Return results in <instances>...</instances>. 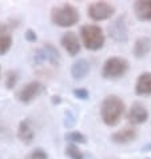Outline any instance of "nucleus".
Returning a JSON list of instances; mask_svg holds the SVG:
<instances>
[{
	"label": "nucleus",
	"instance_id": "obj_1",
	"mask_svg": "<svg viewBox=\"0 0 151 159\" xmlns=\"http://www.w3.org/2000/svg\"><path fill=\"white\" fill-rule=\"evenodd\" d=\"M124 102L117 95H108L103 99L100 104V118L104 125L110 127L117 126L121 122V118L124 114Z\"/></svg>",
	"mask_w": 151,
	"mask_h": 159
},
{
	"label": "nucleus",
	"instance_id": "obj_2",
	"mask_svg": "<svg viewBox=\"0 0 151 159\" xmlns=\"http://www.w3.org/2000/svg\"><path fill=\"white\" fill-rule=\"evenodd\" d=\"M80 19V14L72 4L63 3L59 6L52 7L51 10V20L57 27H72Z\"/></svg>",
	"mask_w": 151,
	"mask_h": 159
},
{
	"label": "nucleus",
	"instance_id": "obj_3",
	"mask_svg": "<svg viewBox=\"0 0 151 159\" xmlns=\"http://www.w3.org/2000/svg\"><path fill=\"white\" fill-rule=\"evenodd\" d=\"M80 38L84 47L90 51H98L104 46L106 36L99 25L84 24L80 27Z\"/></svg>",
	"mask_w": 151,
	"mask_h": 159
},
{
	"label": "nucleus",
	"instance_id": "obj_4",
	"mask_svg": "<svg viewBox=\"0 0 151 159\" xmlns=\"http://www.w3.org/2000/svg\"><path fill=\"white\" fill-rule=\"evenodd\" d=\"M60 61H62V58H60L59 51L51 43H44L34 54V63L36 66L50 63L52 67H59Z\"/></svg>",
	"mask_w": 151,
	"mask_h": 159
},
{
	"label": "nucleus",
	"instance_id": "obj_5",
	"mask_svg": "<svg viewBox=\"0 0 151 159\" xmlns=\"http://www.w3.org/2000/svg\"><path fill=\"white\" fill-rule=\"evenodd\" d=\"M128 71V61L123 58H110L102 67V76L104 79H119Z\"/></svg>",
	"mask_w": 151,
	"mask_h": 159
},
{
	"label": "nucleus",
	"instance_id": "obj_6",
	"mask_svg": "<svg viewBox=\"0 0 151 159\" xmlns=\"http://www.w3.org/2000/svg\"><path fill=\"white\" fill-rule=\"evenodd\" d=\"M115 12V7L107 2H94L87 7V15L94 21L107 20Z\"/></svg>",
	"mask_w": 151,
	"mask_h": 159
},
{
	"label": "nucleus",
	"instance_id": "obj_7",
	"mask_svg": "<svg viewBox=\"0 0 151 159\" xmlns=\"http://www.w3.org/2000/svg\"><path fill=\"white\" fill-rule=\"evenodd\" d=\"M108 35L114 42L126 43L128 40V24L126 20V15L117 17L112 23L108 25Z\"/></svg>",
	"mask_w": 151,
	"mask_h": 159
},
{
	"label": "nucleus",
	"instance_id": "obj_8",
	"mask_svg": "<svg viewBox=\"0 0 151 159\" xmlns=\"http://www.w3.org/2000/svg\"><path fill=\"white\" fill-rule=\"evenodd\" d=\"M42 92H43V84L38 80H34L27 83L16 92V99L24 104H28L34 99H36Z\"/></svg>",
	"mask_w": 151,
	"mask_h": 159
},
{
	"label": "nucleus",
	"instance_id": "obj_9",
	"mask_svg": "<svg viewBox=\"0 0 151 159\" xmlns=\"http://www.w3.org/2000/svg\"><path fill=\"white\" fill-rule=\"evenodd\" d=\"M60 44L70 56H76L80 51V43H79L78 35L72 31H67L66 34H63V36L60 39Z\"/></svg>",
	"mask_w": 151,
	"mask_h": 159
},
{
	"label": "nucleus",
	"instance_id": "obj_10",
	"mask_svg": "<svg viewBox=\"0 0 151 159\" xmlns=\"http://www.w3.org/2000/svg\"><path fill=\"white\" fill-rule=\"evenodd\" d=\"M127 119L132 125H142L149 119V111L142 103L135 102L130 107V111L127 114Z\"/></svg>",
	"mask_w": 151,
	"mask_h": 159
},
{
	"label": "nucleus",
	"instance_id": "obj_11",
	"mask_svg": "<svg viewBox=\"0 0 151 159\" xmlns=\"http://www.w3.org/2000/svg\"><path fill=\"white\" fill-rule=\"evenodd\" d=\"M17 138L24 144L32 143V140L35 138V131L32 129V125H31V120L28 118L23 119V120L19 123V126H17Z\"/></svg>",
	"mask_w": 151,
	"mask_h": 159
},
{
	"label": "nucleus",
	"instance_id": "obj_12",
	"mask_svg": "<svg viewBox=\"0 0 151 159\" xmlns=\"http://www.w3.org/2000/svg\"><path fill=\"white\" fill-rule=\"evenodd\" d=\"M135 94L139 96L151 95V72L140 74L135 83Z\"/></svg>",
	"mask_w": 151,
	"mask_h": 159
},
{
	"label": "nucleus",
	"instance_id": "obj_13",
	"mask_svg": "<svg viewBox=\"0 0 151 159\" xmlns=\"http://www.w3.org/2000/svg\"><path fill=\"white\" fill-rule=\"evenodd\" d=\"M136 135L138 132L135 129L132 127H126L121 131H117L111 135V140L117 144H126V143H130L132 140L136 139Z\"/></svg>",
	"mask_w": 151,
	"mask_h": 159
},
{
	"label": "nucleus",
	"instance_id": "obj_14",
	"mask_svg": "<svg viewBox=\"0 0 151 159\" xmlns=\"http://www.w3.org/2000/svg\"><path fill=\"white\" fill-rule=\"evenodd\" d=\"M150 51H151V38L149 36L138 38L134 43V47H132V54H134L135 58L138 59L144 58L146 55L150 54Z\"/></svg>",
	"mask_w": 151,
	"mask_h": 159
},
{
	"label": "nucleus",
	"instance_id": "obj_15",
	"mask_svg": "<svg viewBox=\"0 0 151 159\" xmlns=\"http://www.w3.org/2000/svg\"><path fill=\"white\" fill-rule=\"evenodd\" d=\"M134 14L142 21H151V0H138V2H135Z\"/></svg>",
	"mask_w": 151,
	"mask_h": 159
},
{
	"label": "nucleus",
	"instance_id": "obj_16",
	"mask_svg": "<svg viewBox=\"0 0 151 159\" xmlns=\"http://www.w3.org/2000/svg\"><path fill=\"white\" fill-rule=\"evenodd\" d=\"M90 72V63L86 59H78L71 66V76L75 80H82Z\"/></svg>",
	"mask_w": 151,
	"mask_h": 159
},
{
	"label": "nucleus",
	"instance_id": "obj_17",
	"mask_svg": "<svg viewBox=\"0 0 151 159\" xmlns=\"http://www.w3.org/2000/svg\"><path fill=\"white\" fill-rule=\"evenodd\" d=\"M12 46V35L6 27L0 25V56L6 55Z\"/></svg>",
	"mask_w": 151,
	"mask_h": 159
},
{
	"label": "nucleus",
	"instance_id": "obj_18",
	"mask_svg": "<svg viewBox=\"0 0 151 159\" xmlns=\"http://www.w3.org/2000/svg\"><path fill=\"white\" fill-rule=\"evenodd\" d=\"M64 139L67 140V142L70 143H78V144H84L87 142V138L84 136L82 132H79V131H71V132H67V134L64 135Z\"/></svg>",
	"mask_w": 151,
	"mask_h": 159
},
{
	"label": "nucleus",
	"instance_id": "obj_19",
	"mask_svg": "<svg viewBox=\"0 0 151 159\" xmlns=\"http://www.w3.org/2000/svg\"><path fill=\"white\" fill-rule=\"evenodd\" d=\"M17 79H19V74H17L16 71H14V70H10V71L6 74L4 84H6V87L8 88V90H12V88L16 86Z\"/></svg>",
	"mask_w": 151,
	"mask_h": 159
},
{
	"label": "nucleus",
	"instance_id": "obj_20",
	"mask_svg": "<svg viewBox=\"0 0 151 159\" xmlns=\"http://www.w3.org/2000/svg\"><path fill=\"white\" fill-rule=\"evenodd\" d=\"M66 157H68L70 159H83V152L79 150L76 144L70 143L66 147Z\"/></svg>",
	"mask_w": 151,
	"mask_h": 159
},
{
	"label": "nucleus",
	"instance_id": "obj_21",
	"mask_svg": "<svg viewBox=\"0 0 151 159\" xmlns=\"http://www.w3.org/2000/svg\"><path fill=\"white\" fill-rule=\"evenodd\" d=\"M25 159H48V155L43 148H35L34 151L28 154Z\"/></svg>",
	"mask_w": 151,
	"mask_h": 159
},
{
	"label": "nucleus",
	"instance_id": "obj_22",
	"mask_svg": "<svg viewBox=\"0 0 151 159\" xmlns=\"http://www.w3.org/2000/svg\"><path fill=\"white\" fill-rule=\"evenodd\" d=\"M75 125V116L71 110H66L64 112V126L67 127V129H71Z\"/></svg>",
	"mask_w": 151,
	"mask_h": 159
},
{
	"label": "nucleus",
	"instance_id": "obj_23",
	"mask_svg": "<svg viewBox=\"0 0 151 159\" xmlns=\"http://www.w3.org/2000/svg\"><path fill=\"white\" fill-rule=\"evenodd\" d=\"M72 94L75 98H78L80 100H86V99H88V96H90V92H88V90H86V88H75L72 91Z\"/></svg>",
	"mask_w": 151,
	"mask_h": 159
},
{
	"label": "nucleus",
	"instance_id": "obj_24",
	"mask_svg": "<svg viewBox=\"0 0 151 159\" xmlns=\"http://www.w3.org/2000/svg\"><path fill=\"white\" fill-rule=\"evenodd\" d=\"M24 38H25V40L30 42V43H35L38 40V36H36V32H35L34 30H31L28 28L27 31H25V34H24Z\"/></svg>",
	"mask_w": 151,
	"mask_h": 159
},
{
	"label": "nucleus",
	"instance_id": "obj_25",
	"mask_svg": "<svg viewBox=\"0 0 151 159\" xmlns=\"http://www.w3.org/2000/svg\"><path fill=\"white\" fill-rule=\"evenodd\" d=\"M60 102H62L60 96H52V103H54V104H59Z\"/></svg>",
	"mask_w": 151,
	"mask_h": 159
},
{
	"label": "nucleus",
	"instance_id": "obj_26",
	"mask_svg": "<svg viewBox=\"0 0 151 159\" xmlns=\"http://www.w3.org/2000/svg\"><path fill=\"white\" fill-rule=\"evenodd\" d=\"M149 150H151V143H149L147 146H144L143 147V151H149Z\"/></svg>",
	"mask_w": 151,
	"mask_h": 159
},
{
	"label": "nucleus",
	"instance_id": "obj_27",
	"mask_svg": "<svg viewBox=\"0 0 151 159\" xmlns=\"http://www.w3.org/2000/svg\"><path fill=\"white\" fill-rule=\"evenodd\" d=\"M0 74H2V67H0Z\"/></svg>",
	"mask_w": 151,
	"mask_h": 159
},
{
	"label": "nucleus",
	"instance_id": "obj_28",
	"mask_svg": "<svg viewBox=\"0 0 151 159\" xmlns=\"http://www.w3.org/2000/svg\"><path fill=\"white\" fill-rule=\"evenodd\" d=\"M149 159H151V158H149Z\"/></svg>",
	"mask_w": 151,
	"mask_h": 159
}]
</instances>
